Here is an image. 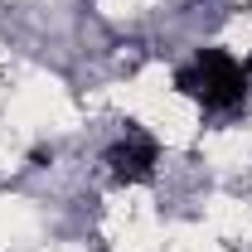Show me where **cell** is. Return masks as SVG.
<instances>
[{
	"label": "cell",
	"mask_w": 252,
	"mask_h": 252,
	"mask_svg": "<svg viewBox=\"0 0 252 252\" xmlns=\"http://www.w3.org/2000/svg\"><path fill=\"white\" fill-rule=\"evenodd\" d=\"M175 88L194 102H204V107H238L243 93H248V68L233 59V54H223V49H199V59L180 68L175 73Z\"/></svg>",
	"instance_id": "obj_1"
},
{
	"label": "cell",
	"mask_w": 252,
	"mask_h": 252,
	"mask_svg": "<svg viewBox=\"0 0 252 252\" xmlns=\"http://www.w3.org/2000/svg\"><path fill=\"white\" fill-rule=\"evenodd\" d=\"M156 160H160V146L156 136H146V131H126L122 141L107 151V165H112V175L126 180V185H136V180H151L156 175Z\"/></svg>",
	"instance_id": "obj_2"
},
{
	"label": "cell",
	"mask_w": 252,
	"mask_h": 252,
	"mask_svg": "<svg viewBox=\"0 0 252 252\" xmlns=\"http://www.w3.org/2000/svg\"><path fill=\"white\" fill-rule=\"evenodd\" d=\"M243 68H248V73H252V59H248V63H243Z\"/></svg>",
	"instance_id": "obj_3"
}]
</instances>
